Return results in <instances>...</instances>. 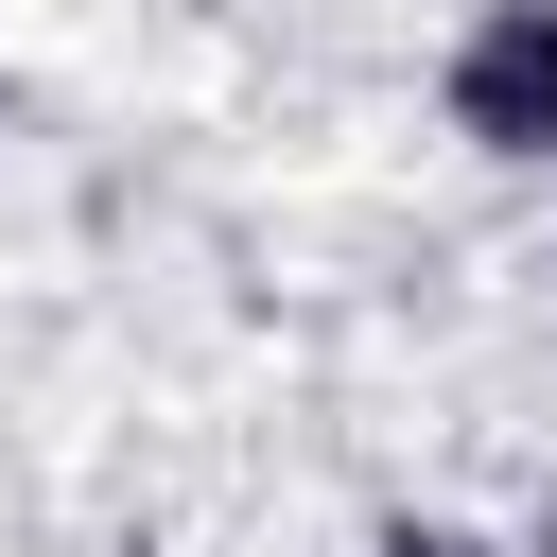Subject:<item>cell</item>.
Here are the masks:
<instances>
[{"label": "cell", "mask_w": 557, "mask_h": 557, "mask_svg": "<svg viewBox=\"0 0 557 557\" xmlns=\"http://www.w3.org/2000/svg\"><path fill=\"white\" fill-rule=\"evenodd\" d=\"M453 122L522 174H557V0H505L470 52H453Z\"/></svg>", "instance_id": "1"}, {"label": "cell", "mask_w": 557, "mask_h": 557, "mask_svg": "<svg viewBox=\"0 0 557 557\" xmlns=\"http://www.w3.org/2000/svg\"><path fill=\"white\" fill-rule=\"evenodd\" d=\"M400 557H453V540H400Z\"/></svg>", "instance_id": "2"}]
</instances>
